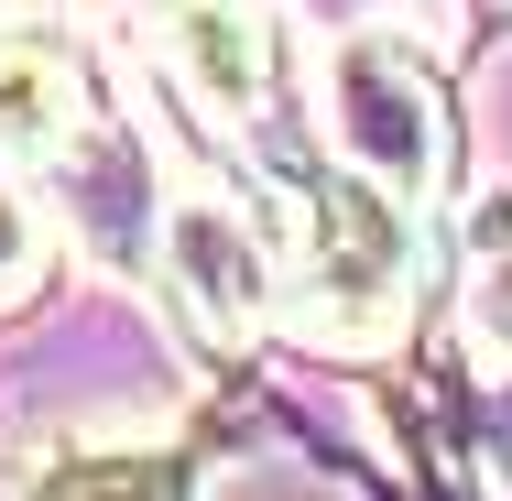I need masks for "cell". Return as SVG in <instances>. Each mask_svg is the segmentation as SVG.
<instances>
[{"label": "cell", "mask_w": 512, "mask_h": 501, "mask_svg": "<svg viewBox=\"0 0 512 501\" xmlns=\"http://www.w3.org/2000/svg\"><path fill=\"white\" fill-rule=\"evenodd\" d=\"M480 327H491V338L512 349V251L491 262V273H480Z\"/></svg>", "instance_id": "8"}, {"label": "cell", "mask_w": 512, "mask_h": 501, "mask_svg": "<svg viewBox=\"0 0 512 501\" xmlns=\"http://www.w3.org/2000/svg\"><path fill=\"white\" fill-rule=\"evenodd\" d=\"M153 284L197 349H251L284 316V251L229 197H175L153 218Z\"/></svg>", "instance_id": "3"}, {"label": "cell", "mask_w": 512, "mask_h": 501, "mask_svg": "<svg viewBox=\"0 0 512 501\" xmlns=\"http://www.w3.org/2000/svg\"><path fill=\"white\" fill-rule=\"evenodd\" d=\"M44 262H55V229H44V207L11 186V164H0V305H22L44 284Z\"/></svg>", "instance_id": "7"}, {"label": "cell", "mask_w": 512, "mask_h": 501, "mask_svg": "<svg viewBox=\"0 0 512 501\" xmlns=\"http://www.w3.org/2000/svg\"><path fill=\"white\" fill-rule=\"evenodd\" d=\"M327 153L371 186H393L404 207L447 197V164H458V120L436 66L414 55L404 33H338L327 44Z\"/></svg>", "instance_id": "2"}, {"label": "cell", "mask_w": 512, "mask_h": 501, "mask_svg": "<svg viewBox=\"0 0 512 501\" xmlns=\"http://www.w3.org/2000/svg\"><path fill=\"white\" fill-rule=\"evenodd\" d=\"M88 77L66 44H0V164H55L77 131H88Z\"/></svg>", "instance_id": "5"}, {"label": "cell", "mask_w": 512, "mask_h": 501, "mask_svg": "<svg viewBox=\"0 0 512 501\" xmlns=\"http://www.w3.org/2000/svg\"><path fill=\"white\" fill-rule=\"evenodd\" d=\"M153 44H164V77H175V99L197 120H218V131L262 120V99H273V22L251 0H175Z\"/></svg>", "instance_id": "4"}, {"label": "cell", "mask_w": 512, "mask_h": 501, "mask_svg": "<svg viewBox=\"0 0 512 501\" xmlns=\"http://www.w3.org/2000/svg\"><path fill=\"white\" fill-rule=\"evenodd\" d=\"M22 501H186V469L164 458V447H55L33 480H22Z\"/></svg>", "instance_id": "6"}, {"label": "cell", "mask_w": 512, "mask_h": 501, "mask_svg": "<svg viewBox=\"0 0 512 501\" xmlns=\"http://www.w3.org/2000/svg\"><path fill=\"white\" fill-rule=\"evenodd\" d=\"M414 284H425V240L414 207L349 164H327L295 186L284 218V327L327 349V360H382L414 327Z\"/></svg>", "instance_id": "1"}]
</instances>
